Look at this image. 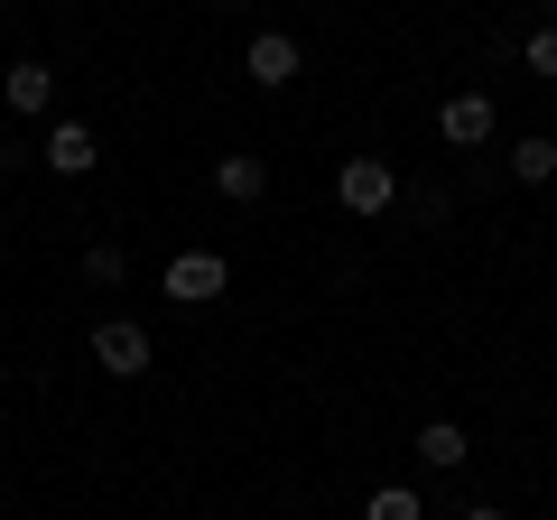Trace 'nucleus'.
I'll use <instances>...</instances> for the list:
<instances>
[{"mask_svg": "<svg viewBox=\"0 0 557 520\" xmlns=\"http://www.w3.org/2000/svg\"><path fill=\"white\" fill-rule=\"evenodd\" d=\"M94 362H102V372H121V381H139L149 362H159V344H149V325L102 317V325H94Z\"/></svg>", "mask_w": 557, "mask_h": 520, "instance_id": "f257e3e1", "label": "nucleus"}, {"mask_svg": "<svg viewBox=\"0 0 557 520\" xmlns=\"http://www.w3.org/2000/svg\"><path fill=\"white\" fill-rule=\"evenodd\" d=\"M391 196H399L391 159H344L335 168V205H344V214H391Z\"/></svg>", "mask_w": 557, "mask_h": 520, "instance_id": "f03ea898", "label": "nucleus"}, {"mask_svg": "<svg viewBox=\"0 0 557 520\" xmlns=\"http://www.w3.org/2000/svg\"><path fill=\"white\" fill-rule=\"evenodd\" d=\"M223 288H233L223 251H177V260H168V298H177V307H214Z\"/></svg>", "mask_w": 557, "mask_h": 520, "instance_id": "7ed1b4c3", "label": "nucleus"}, {"mask_svg": "<svg viewBox=\"0 0 557 520\" xmlns=\"http://www.w3.org/2000/svg\"><path fill=\"white\" fill-rule=\"evenodd\" d=\"M242 65H251V84H260V94H288V84H298V38H288V28H260V38H251V57H242Z\"/></svg>", "mask_w": 557, "mask_h": 520, "instance_id": "20e7f679", "label": "nucleus"}, {"mask_svg": "<svg viewBox=\"0 0 557 520\" xmlns=\"http://www.w3.org/2000/svg\"><path fill=\"white\" fill-rule=\"evenodd\" d=\"M493 131H502V121H493V102H483V94H456V102L437 112V140H446V149H483Z\"/></svg>", "mask_w": 557, "mask_h": 520, "instance_id": "39448f33", "label": "nucleus"}, {"mask_svg": "<svg viewBox=\"0 0 557 520\" xmlns=\"http://www.w3.org/2000/svg\"><path fill=\"white\" fill-rule=\"evenodd\" d=\"M94 159H102V140L84 121H57V131H47V168H57V177H94Z\"/></svg>", "mask_w": 557, "mask_h": 520, "instance_id": "423d86ee", "label": "nucleus"}, {"mask_svg": "<svg viewBox=\"0 0 557 520\" xmlns=\"http://www.w3.org/2000/svg\"><path fill=\"white\" fill-rule=\"evenodd\" d=\"M0 94H10V112H47V102H57V65H47V57H20L10 75H0Z\"/></svg>", "mask_w": 557, "mask_h": 520, "instance_id": "0eeeda50", "label": "nucleus"}, {"mask_svg": "<svg viewBox=\"0 0 557 520\" xmlns=\"http://www.w3.org/2000/svg\"><path fill=\"white\" fill-rule=\"evenodd\" d=\"M214 186H223V205H260V196H270V159H251V149H233V159L214 168Z\"/></svg>", "mask_w": 557, "mask_h": 520, "instance_id": "6e6552de", "label": "nucleus"}, {"mask_svg": "<svg viewBox=\"0 0 557 520\" xmlns=\"http://www.w3.org/2000/svg\"><path fill=\"white\" fill-rule=\"evenodd\" d=\"M418 456H428V474H456V465L474 456V437H465L456 419H428V428H418Z\"/></svg>", "mask_w": 557, "mask_h": 520, "instance_id": "1a4fd4ad", "label": "nucleus"}, {"mask_svg": "<svg viewBox=\"0 0 557 520\" xmlns=\"http://www.w3.org/2000/svg\"><path fill=\"white\" fill-rule=\"evenodd\" d=\"M511 177H520V186H548V177H557V140H548V131L511 140Z\"/></svg>", "mask_w": 557, "mask_h": 520, "instance_id": "9d476101", "label": "nucleus"}, {"mask_svg": "<svg viewBox=\"0 0 557 520\" xmlns=\"http://www.w3.org/2000/svg\"><path fill=\"white\" fill-rule=\"evenodd\" d=\"M362 520H428V502H418L409 483H381V493L362 502Z\"/></svg>", "mask_w": 557, "mask_h": 520, "instance_id": "9b49d317", "label": "nucleus"}, {"mask_svg": "<svg viewBox=\"0 0 557 520\" xmlns=\"http://www.w3.org/2000/svg\"><path fill=\"white\" fill-rule=\"evenodd\" d=\"M121 270H131V260H121L112 242H94V251H84V280H94V288H121Z\"/></svg>", "mask_w": 557, "mask_h": 520, "instance_id": "f8f14e48", "label": "nucleus"}, {"mask_svg": "<svg viewBox=\"0 0 557 520\" xmlns=\"http://www.w3.org/2000/svg\"><path fill=\"white\" fill-rule=\"evenodd\" d=\"M520 57H530V75L557 84V28H530V47H520Z\"/></svg>", "mask_w": 557, "mask_h": 520, "instance_id": "ddd939ff", "label": "nucleus"}, {"mask_svg": "<svg viewBox=\"0 0 557 520\" xmlns=\"http://www.w3.org/2000/svg\"><path fill=\"white\" fill-rule=\"evenodd\" d=\"M465 520H502V511H465Z\"/></svg>", "mask_w": 557, "mask_h": 520, "instance_id": "4468645a", "label": "nucleus"}, {"mask_svg": "<svg viewBox=\"0 0 557 520\" xmlns=\"http://www.w3.org/2000/svg\"><path fill=\"white\" fill-rule=\"evenodd\" d=\"M214 10H242V0H214Z\"/></svg>", "mask_w": 557, "mask_h": 520, "instance_id": "2eb2a0df", "label": "nucleus"}]
</instances>
